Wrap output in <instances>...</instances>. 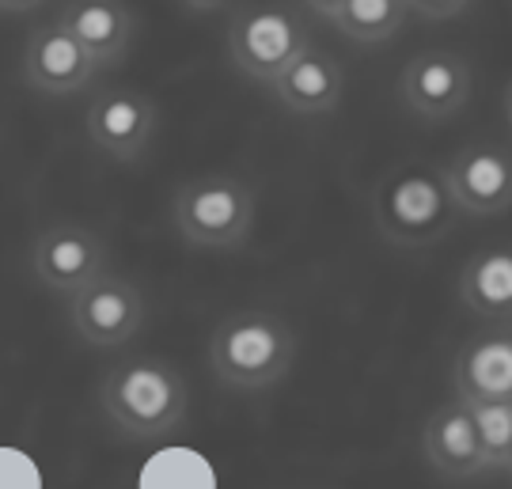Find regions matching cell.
I'll return each mask as SVG.
<instances>
[{
    "label": "cell",
    "instance_id": "cell-11",
    "mask_svg": "<svg viewBox=\"0 0 512 489\" xmlns=\"http://www.w3.org/2000/svg\"><path fill=\"white\" fill-rule=\"evenodd\" d=\"M99 76L95 57L61 23V16L31 31L23 46V80L38 95H76Z\"/></svg>",
    "mask_w": 512,
    "mask_h": 489
},
{
    "label": "cell",
    "instance_id": "cell-14",
    "mask_svg": "<svg viewBox=\"0 0 512 489\" xmlns=\"http://www.w3.org/2000/svg\"><path fill=\"white\" fill-rule=\"evenodd\" d=\"M270 88H274V99L289 114H296V118H319V114L338 110L342 91H346V73H342V65L327 50L304 46L270 80Z\"/></svg>",
    "mask_w": 512,
    "mask_h": 489
},
{
    "label": "cell",
    "instance_id": "cell-3",
    "mask_svg": "<svg viewBox=\"0 0 512 489\" xmlns=\"http://www.w3.org/2000/svg\"><path fill=\"white\" fill-rule=\"evenodd\" d=\"M296 334L274 311H232L209 334V368L232 391H266L289 376Z\"/></svg>",
    "mask_w": 512,
    "mask_h": 489
},
{
    "label": "cell",
    "instance_id": "cell-1",
    "mask_svg": "<svg viewBox=\"0 0 512 489\" xmlns=\"http://www.w3.org/2000/svg\"><path fill=\"white\" fill-rule=\"evenodd\" d=\"M99 406L114 421V429L129 440H160L186 421L190 391L183 372L171 361L133 353L103 376Z\"/></svg>",
    "mask_w": 512,
    "mask_h": 489
},
{
    "label": "cell",
    "instance_id": "cell-21",
    "mask_svg": "<svg viewBox=\"0 0 512 489\" xmlns=\"http://www.w3.org/2000/svg\"><path fill=\"white\" fill-rule=\"evenodd\" d=\"M300 4H304L308 12H315V16L330 19L334 12H338V8H342V4H346V0H300Z\"/></svg>",
    "mask_w": 512,
    "mask_h": 489
},
{
    "label": "cell",
    "instance_id": "cell-8",
    "mask_svg": "<svg viewBox=\"0 0 512 489\" xmlns=\"http://www.w3.org/2000/svg\"><path fill=\"white\" fill-rule=\"evenodd\" d=\"M444 182L463 217H501L512 209V148L467 141L444 163Z\"/></svg>",
    "mask_w": 512,
    "mask_h": 489
},
{
    "label": "cell",
    "instance_id": "cell-7",
    "mask_svg": "<svg viewBox=\"0 0 512 489\" xmlns=\"http://www.w3.org/2000/svg\"><path fill=\"white\" fill-rule=\"evenodd\" d=\"M475 95V76L467 57L456 50H421L406 61L403 76H399V99L403 107L429 122V126H444L459 118Z\"/></svg>",
    "mask_w": 512,
    "mask_h": 489
},
{
    "label": "cell",
    "instance_id": "cell-23",
    "mask_svg": "<svg viewBox=\"0 0 512 489\" xmlns=\"http://www.w3.org/2000/svg\"><path fill=\"white\" fill-rule=\"evenodd\" d=\"M505 122H509V129H512V80H509V88H505Z\"/></svg>",
    "mask_w": 512,
    "mask_h": 489
},
{
    "label": "cell",
    "instance_id": "cell-18",
    "mask_svg": "<svg viewBox=\"0 0 512 489\" xmlns=\"http://www.w3.org/2000/svg\"><path fill=\"white\" fill-rule=\"evenodd\" d=\"M471 414H475V429L482 440L486 471H505L512 455V399L471 402Z\"/></svg>",
    "mask_w": 512,
    "mask_h": 489
},
{
    "label": "cell",
    "instance_id": "cell-24",
    "mask_svg": "<svg viewBox=\"0 0 512 489\" xmlns=\"http://www.w3.org/2000/svg\"><path fill=\"white\" fill-rule=\"evenodd\" d=\"M505 474H509V478H512V455H509V463H505Z\"/></svg>",
    "mask_w": 512,
    "mask_h": 489
},
{
    "label": "cell",
    "instance_id": "cell-19",
    "mask_svg": "<svg viewBox=\"0 0 512 489\" xmlns=\"http://www.w3.org/2000/svg\"><path fill=\"white\" fill-rule=\"evenodd\" d=\"M410 16L425 19V23H444V19H456L471 8V0H406Z\"/></svg>",
    "mask_w": 512,
    "mask_h": 489
},
{
    "label": "cell",
    "instance_id": "cell-2",
    "mask_svg": "<svg viewBox=\"0 0 512 489\" xmlns=\"http://www.w3.org/2000/svg\"><path fill=\"white\" fill-rule=\"evenodd\" d=\"M456 217V198L437 163H399L380 179L372 198V220L380 236L399 251H425L440 243L452 232Z\"/></svg>",
    "mask_w": 512,
    "mask_h": 489
},
{
    "label": "cell",
    "instance_id": "cell-17",
    "mask_svg": "<svg viewBox=\"0 0 512 489\" xmlns=\"http://www.w3.org/2000/svg\"><path fill=\"white\" fill-rule=\"evenodd\" d=\"M406 16V0H346L327 23L357 46H380L403 31Z\"/></svg>",
    "mask_w": 512,
    "mask_h": 489
},
{
    "label": "cell",
    "instance_id": "cell-6",
    "mask_svg": "<svg viewBox=\"0 0 512 489\" xmlns=\"http://www.w3.org/2000/svg\"><path fill=\"white\" fill-rule=\"evenodd\" d=\"M65 300H69V323L76 338L92 349L126 345L145 323V296L122 273L103 270Z\"/></svg>",
    "mask_w": 512,
    "mask_h": 489
},
{
    "label": "cell",
    "instance_id": "cell-13",
    "mask_svg": "<svg viewBox=\"0 0 512 489\" xmlns=\"http://www.w3.org/2000/svg\"><path fill=\"white\" fill-rule=\"evenodd\" d=\"M452 395L463 402L512 399V323L478 330L452 361Z\"/></svg>",
    "mask_w": 512,
    "mask_h": 489
},
{
    "label": "cell",
    "instance_id": "cell-5",
    "mask_svg": "<svg viewBox=\"0 0 512 489\" xmlns=\"http://www.w3.org/2000/svg\"><path fill=\"white\" fill-rule=\"evenodd\" d=\"M304 46H311L304 16L277 0H251L228 23V57L258 84H270Z\"/></svg>",
    "mask_w": 512,
    "mask_h": 489
},
{
    "label": "cell",
    "instance_id": "cell-4",
    "mask_svg": "<svg viewBox=\"0 0 512 489\" xmlns=\"http://www.w3.org/2000/svg\"><path fill=\"white\" fill-rule=\"evenodd\" d=\"M255 190L236 175L205 171L171 194V228L202 251H239L255 232Z\"/></svg>",
    "mask_w": 512,
    "mask_h": 489
},
{
    "label": "cell",
    "instance_id": "cell-12",
    "mask_svg": "<svg viewBox=\"0 0 512 489\" xmlns=\"http://www.w3.org/2000/svg\"><path fill=\"white\" fill-rule=\"evenodd\" d=\"M421 452H425V463L448 482H467L486 471L471 402H463L459 395L440 402L421 425Z\"/></svg>",
    "mask_w": 512,
    "mask_h": 489
},
{
    "label": "cell",
    "instance_id": "cell-10",
    "mask_svg": "<svg viewBox=\"0 0 512 489\" xmlns=\"http://www.w3.org/2000/svg\"><path fill=\"white\" fill-rule=\"evenodd\" d=\"M31 270L38 285L57 296H73L80 285L107 270V243L88 224H50L31 243Z\"/></svg>",
    "mask_w": 512,
    "mask_h": 489
},
{
    "label": "cell",
    "instance_id": "cell-16",
    "mask_svg": "<svg viewBox=\"0 0 512 489\" xmlns=\"http://www.w3.org/2000/svg\"><path fill=\"white\" fill-rule=\"evenodd\" d=\"M459 300L482 323H512V243H486L463 262Z\"/></svg>",
    "mask_w": 512,
    "mask_h": 489
},
{
    "label": "cell",
    "instance_id": "cell-15",
    "mask_svg": "<svg viewBox=\"0 0 512 489\" xmlns=\"http://www.w3.org/2000/svg\"><path fill=\"white\" fill-rule=\"evenodd\" d=\"M61 23L84 42L99 69L126 61L137 35V16L126 0H69L61 8Z\"/></svg>",
    "mask_w": 512,
    "mask_h": 489
},
{
    "label": "cell",
    "instance_id": "cell-22",
    "mask_svg": "<svg viewBox=\"0 0 512 489\" xmlns=\"http://www.w3.org/2000/svg\"><path fill=\"white\" fill-rule=\"evenodd\" d=\"M38 4H46V0H0V12H8V16H19V12H31Z\"/></svg>",
    "mask_w": 512,
    "mask_h": 489
},
{
    "label": "cell",
    "instance_id": "cell-9",
    "mask_svg": "<svg viewBox=\"0 0 512 489\" xmlns=\"http://www.w3.org/2000/svg\"><path fill=\"white\" fill-rule=\"evenodd\" d=\"M156 103L137 88H103L84 114V133L92 148L118 163L141 160L156 137Z\"/></svg>",
    "mask_w": 512,
    "mask_h": 489
},
{
    "label": "cell",
    "instance_id": "cell-20",
    "mask_svg": "<svg viewBox=\"0 0 512 489\" xmlns=\"http://www.w3.org/2000/svg\"><path fill=\"white\" fill-rule=\"evenodd\" d=\"M179 4H183V12H190V16H217L232 0H179Z\"/></svg>",
    "mask_w": 512,
    "mask_h": 489
}]
</instances>
